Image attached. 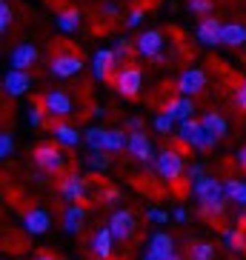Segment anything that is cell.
Segmentation results:
<instances>
[{"mask_svg": "<svg viewBox=\"0 0 246 260\" xmlns=\"http://www.w3.org/2000/svg\"><path fill=\"white\" fill-rule=\"evenodd\" d=\"M135 46H138V54L140 57H149V60H158L166 49V35L161 29H146L140 31L138 40H135Z\"/></svg>", "mask_w": 246, "mask_h": 260, "instance_id": "12", "label": "cell"}, {"mask_svg": "<svg viewBox=\"0 0 246 260\" xmlns=\"http://www.w3.org/2000/svg\"><path fill=\"white\" fill-rule=\"evenodd\" d=\"M32 160L40 172L46 175H66V163L69 157L63 154V146H57L54 140H46V143H38L32 149Z\"/></svg>", "mask_w": 246, "mask_h": 260, "instance_id": "2", "label": "cell"}, {"mask_svg": "<svg viewBox=\"0 0 246 260\" xmlns=\"http://www.w3.org/2000/svg\"><path fill=\"white\" fill-rule=\"evenodd\" d=\"M155 172H158L166 183H177V180L186 175L183 154L177 152V149H163V152L158 154V160H155Z\"/></svg>", "mask_w": 246, "mask_h": 260, "instance_id": "5", "label": "cell"}, {"mask_svg": "<svg viewBox=\"0 0 246 260\" xmlns=\"http://www.w3.org/2000/svg\"><path fill=\"white\" fill-rule=\"evenodd\" d=\"M195 194V200L198 203H226V189H223V180H218V177L206 175V177H200L198 183L189 186Z\"/></svg>", "mask_w": 246, "mask_h": 260, "instance_id": "10", "label": "cell"}, {"mask_svg": "<svg viewBox=\"0 0 246 260\" xmlns=\"http://www.w3.org/2000/svg\"><path fill=\"white\" fill-rule=\"evenodd\" d=\"M32 260H57V257H54V254L49 252V249H43V252H38V254H35Z\"/></svg>", "mask_w": 246, "mask_h": 260, "instance_id": "48", "label": "cell"}, {"mask_svg": "<svg viewBox=\"0 0 246 260\" xmlns=\"http://www.w3.org/2000/svg\"><path fill=\"white\" fill-rule=\"evenodd\" d=\"M126 152L135 157V160H140L143 166L155 169V160H158V154H155L152 149V140H149L146 132H129V143H126Z\"/></svg>", "mask_w": 246, "mask_h": 260, "instance_id": "11", "label": "cell"}, {"mask_svg": "<svg viewBox=\"0 0 246 260\" xmlns=\"http://www.w3.org/2000/svg\"><path fill=\"white\" fill-rule=\"evenodd\" d=\"M177 140H180V143H186L189 149H198V152H209V149L218 143V140L209 138L206 129H203V123L195 120V117L177 126Z\"/></svg>", "mask_w": 246, "mask_h": 260, "instance_id": "6", "label": "cell"}, {"mask_svg": "<svg viewBox=\"0 0 246 260\" xmlns=\"http://www.w3.org/2000/svg\"><path fill=\"white\" fill-rule=\"evenodd\" d=\"M166 260H183V257H180V254L175 252V254H172V257H166Z\"/></svg>", "mask_w": 246, "mask_h": 260, "instance_id": "50", "label": "cell"}, {"mask_svg": "<svg viewBox=\"0 0 246 260\" xmlns=\"http://www.w3.org/2000/svg\"><path fill=\"white\" fill-rule=\"evenodd\" d=\"M57 29L66 31V35L80 29V9H75V6L60 9V12H57Z\"/></svg>", "mask_w": 246, "mask_h": 260, "instance_id": "25", "label": "cell"}, {"mask_svg": "<svg viewBox=\"0 0 246 260\" xmlns=\"http://www.w3.org/2000/svg\"><path fill=\"white\" fill-rule=\"evenodd\" d=\"M238 226L246 232V206H240V212H238Z\"/></svg>", "mask_w": 246, "mask_h": 260, "instance_id": "49", "label": "cell"}, {"mask_svg": "<svg viewBox=\"0 0 246 260\" xmlns=\"http://www.w3.org/2000/svg\"><path fill=\"white\" fill-rule=\"evenodd\" d=\"M223 243L229 246L232 252H246V232L240 226H226L223 229Z\"/></svg>", "mask_w": 246, "mask_h": 260, "instance_id": "27", "label": "cell"}, {"mask_svg": "<svg viewBox=\"0 0 246 260\" xmlns=\"http://www.w3.org/2000/svg\"><path fill=\"white\" fill-rule=\"evenodd\" d=\"M221 35H223V23L218 17H203L198 23V31H195V38L203 46H221Z\"/></svg>", "mask_w": 246, "mask_h": 260, "instance_id": "18", "label": "cell"}, {"mask_svg": "<svg viewBox=\"0 0 246 260\" xmlns=\"http://www.w3.org/2000/svg\"><path fill=\"white\" fill-rule=\"evenodd\" d=\"M198 214L203 217V220H209V223H218L223 214H226V203H200Z\"/></svg>", "mask_w": 246, "mask_h": 260, "instance_id": "31", "label": "cell"}, {"mask_svg": "<svg viewBox=\"0 0 246 260\" xmlns=\"http://www.w3.org/2000/svg\"><path fill=\"white\" fill-rule=\"evenodd\" d=\"M98 198L103 200V206H117L120 203V189H115V186H100Z\"/></svg>", "mask_w": 246, "mask_h": 260, "instance_id": "35", "label": "cell"}, {"mask_svg": "<svg viewBox=\"0 0 246 260\" xmlns=\"http://www.w3.org/2000/svg\"><path fill=\"white\" fill-rule=\"evenodd\" d=\"M146 220L149 223H166V220H169V214L163 212V209L152 206V209H146Z\"/></svg>", "mask_w": 246, "mask_h": 260, "instance_id": "41", "label": "cell"}, {"mask_svg": "<svg viewBox=\"0 0 246 260\" xmlns=\"http://www.w3.org/2000/svg\"><path fill=\"white\" fill-rule=\"evenodd\" d=\"M117 15H120L117 3H103V6H100V17H109V20H112V17H117Z\"/></svg>", "mask_w": 246, "mask_h": 260, "instance_id": "44", "label": "cell"}, {"mask_svg": "<svg viewBox=\"0 0 246 260\" xmlns=\"http://www.w3.org/2000/svg\"><path fill=\"white\" fill-rule=\"evenodd\" d=\"M200 123H203V129H206V135L212 140H223L226 132H229V123H226V117L221 112H206V115L200 117Z\"/></svg>", "mask_w": 246, "mask_h": 260, "instance_id": "23", "label": "cell"}, {"mask_svg": "<svg viewBox=\"0 0 246 260\" xmlns=\"http://www.w3.org/2000/svg\"><path fill=\"white\" fill-rule=\"evenodd\" d=\"M143 17H146V9H143V6L132 9L129 15H126V26H129V29H138V26L143 23Z\"/></svg>", "mask_w": 246, "mask_h": 260, "instance_id": "40", "label": "cell"}, {"mask_svg": "<svg viewBox=\"0 0 246 260\" xmlns=\"http://www.w3.org/2000/svg\"><path fill=\"white\" fill-rule=\"evenodd\" d=\"M186 177H189V183H198L200 177H206V172H203V163H195V166L186 169Z\"/></svg>", "mask_w": 246, "mask_h": 260, "instance_id": "42", "label": "cell"}, {"mask_svg": "<svg viewBox=\"0 0 246 260\" xmlns=\"http://www.w3.org/2000/svg\"><path fill=\"white\" fill-rule=\"evenodd\" d=\"M40 106L46 109V115L52 117V120H66V117H72V112H75V98H72L66 89H49V92H43V98H40Z\"/></svg>", "mask_w": 246, "mask_h": 260, "instance_id": "4", "label": "cell"}, {"mask_svg": "<svg viewBox=\"0 0 246 260\" xmlns=\"http://www.w3.org/2000/svg\"><path fill=\"white\" fill-rule=\"evenodd\" d=\"M3 260H9V257H3Z\"/></svg>", "mask_w": 246, "mask_h": 260, "instance_id": "51", "label": "cell"}, {"mask_svg": "<svg viewBox=\"0 0 246 260\" xmlns=\"http://www.w3.org/2000/svg\"><path fill=\"white\" fill-rule=\"evenodd\" d=\"M126 132H143V117H129L126 120Z\"/></svg>", "mask_w": 246, "mask_h": 260, "instance_id": "45", "label": "cell"}, {"mask_svg": "<svg viewBox=\"0 0 246 260\" xmlns=\"http://www.w3.org/2000/svg\"><path fill=\"white\" fill-rule=\"evenodd\" d=\"M29 126H35V129H40V126H46V109L40 106V100L35 103V106L29 109Z\"/></svg>", "mask_w": 246, "mask_h": 260, "instance_id": "36", "label": "cell"}, {"mask_svg": "<svg viewBox=\"0 0 246 260\" xmlns=\"http://www.w3.org/2000/svg\"><path fill=\"white\" fill-rule=\"evenodd\" d=\"M83 143L89 146V152H106V129L89 126V129L83 132Z\"/></svg>", "mask_w": 246, "mask_h": 260, "instance_id": "28", "label": "cell"}, {"mask_svg": "<svg viewBox=\"0 0 246 260\" xmlns=\"http://www.w3.org/2000/svg\"><path fill=\"white\" fill-rule=\"evenodd\" d=\"M223 189H226V198L238 206H246V180H238V177H226L223 180Z\"/></svg>", "mask_w": 246, "mask_h": 260, "instance_id": "26", "label": "cell"}, {"mask_svg": "<svg viewBox=\"0 0 246 260\" xmlns=\"http://www.w3.org/2000/svg\"><path fill=\"white\" fill-rule=\"evenodd\" d=\"M146 254H152V257H158V260L172 257V254H175V240H172V235H166V232H155V235L149 237Z\"/></svg>", "mask_w": 246, "mask_h": 260, "instance_id": "20", "label": "cell"}, {"mask_svg": "<svg viewBox=\"0 0 246 260\" xmlns=\"http://www.w3.org/2000/svg\"><path fill=\"white\" fill-rule=\"evenodd\" d=\"M189 260H215V246L209 240H198L189 246Z\"/></svg>", "mask_w": 246, "mask_h": 260, "instance_id": "32", "label": "cell"}, {"mask_svg": "<svg viewBox=\"0 0 246 260\" xmlns=\"http://www.w3.org/2000/svg\"><path fill=\"white\" fill-rule=\"evenodd\" d=\"M129 143V132L126 129H106V152L115 154V152H123Z\"/></svg>", "mask_w": 246, "mask_h": 260, "instance_id": "29", "label": "cell"}, {"mask_svg": "<svg viewBox=\"0 0 246 260\" xmlns=\"http://www.w3.org/2000/svg\"><path fill=\"white\" fill-rule=\"evenodd\" d=\"M221 46H226V49H240V46H246V23H238V20L223 23Z\"/></svg>", "mask_w": 246, "mask_h": 260, "instance_id": "22", "label": "cell"}, {"mask_svg": "<svg viewBox=\"0 0 246 260\" xmlns=\"http://www.w3.org/2000/svg\"><path fill=\"white\" fill-rule=\"evenodd\" d=\"M52 138L57 146H63V149H75L77 143H80V132L75 129V126H69L66 120H54L52 123Z\"/></svg>", "mask_w": 246, "mask_h": 260, "instance_id": "21", "label": "cell"}, {"mask_svg": "<svg viewBox=\"0 0 246 260\" xmlns=\"http://www.w3.org/2000/svg\"><path fill=\"white\" fill-rule=\"evenodd\" d=\"M9 63H12V69L29 72L32 66L38 63V49H35V43H17V46L12 49V57H9Z\"/></svg>", "mask_w": 246, "mask_h": 260, "instance_id": "19", "label": "cell"}, {"mask_svg": "<svg viewBox=\"0 0 246 260\" xmlns=\"http://www.w3.org/2000/svg\"><path fill=\"white\" fill-rule=\"evenodd\" d=\"M175 220H177V223H186V220H189V212H186L183 206H177V209H175Z\"/></svg>", "mask_w": 246, "mask_h": 260, "instance_id": "46", "label": "cell"}, {"mask_svg": "<svg viewBox=\"0 0 246 260\" xmlns=\"http://www.w3.org/2000/svg\"><path fill=\"white\" fill-rule=\"evenodd\" d=\"M32 89V75L20 69H9L6 77H3V92L9 98H23L26 92Z\"/></svg>", "mask_w": 246, "mask_h": 260, "instance_id": "15", "label": "cell"}, {"mask_svg": "<svg viewBox=\"0 0 246 260\" xmlns=\"http://www.w3.org/2000/svg\"><path fill=\"white\" fill-rule=\"evenodd\" d=\"M83 69V57L72 49V43H54L52 60H49V72H52L57 80H69V77L80 75Z\"/></svg>", "mask_w": 246, "mask_h": 260, "instance_id": "1", "label": "cell"}, {"mask_svg": "<svg viewBox=\"0 0 246 260\" xmlns=\"http://www.w3.org/2000/svg\"><path fill=\"white\" fill-rule=\"evenodd\" d=\"M235 163H238V166L246 172V146H240V152H238V157H235Z\"/></svg>", "mask_w": 246, "mask_h": 260, "instance_id": "47", "label": "cell"}, {"mask_svg": "<svg viewBox=\"0 0 246 260\" xmlns=\"http://www.w3.org/2000/svg\"><path fill=\"white\" fill-rule=\"evenodd\" d=\"M175 129V120H172L169 115H155V132H161V135H169V132Z\"/></svg>", "mask_w": 246, "mask_h": 260, "instance_id": "39", "label": "cell"}, {"mask_svg": "<svg viewBox=\"0 0 246 260\" xmlns=\"http://www.w3.org/2000/svg\"><path fill=\"white\" fill-rule=\"evenodd\" d=\"M12 152H15V138H12L9 132H3V135H0V157H3V160H9V157H12Z\"/></svg>", "mask_w": 246, "mask_h": 260, "instance_id": "38", "label": "cell"}, {"mask_svg": "<svg viewBox=\"0 0 246 260\" xmlns=\"http://www.w3.org/2000/svg\"><path fill=\"white\" fill-rule=\"evenodd\" d=\"M57 191H60V198L66 203H86V198H89V180L80 172H66L57 180Z\"/></svg>", "mask_w": 246, "mask_h": 260, "instance_id": "8", "label": "cell"}, {"mask_svg": "<svg viewBox=\"0 0 246 260\" xmlns=\"http://www.w3.org/2000/svg\"><path fill=\"white\" fill-rule=\"evenodd\" d=\"M112 86H115V92L126 100H135L143 89V69H140L138 63H126L120 69L115 72L112 77Z\"/></svg>", "mask_w": 246, "mask_h": 260, "instance_id": "3", "label": "cell"}, {"mask_svg": "<svg viewBox=\"0 0 246 260\" xmlns=\"http://www.w3.org/2000/svg\"><path fill=\"white\" fill-rule=\"evenodd\" d=\"M186 9L192 15L200 17H212V9H215V0H186Z\"/></svg>", "mask_w": 246, "mask_h": 260, "instance_id": "34", "label": "cell"}, {"mask_svg": "<svg viewBox=\"0 0 246 260\" xmlns=\"http://www.w3.org/2000/svg\"><path fill=\"white\" fill-rule=\"evenodd\" d=\"M161 112H163V115H169L172 120L180 126V123L192 120V115H195V100H192V98H180V94H175V98H169L166 103H163Z\"/></svg>", "mask_w": 246, "mask_h": 260, "instance_id": "14", "label": "cell"}, {"mask_svg": "<svg viewBox=\"0 0 246 260\" xmlns=\"http://www.w3.org/2000/svg\"><path fill=\"white\" fill-rule=\"evenodd\" d=\"M235 106H238L240 112H246V80L235 89Z\"/></svg>", "mask_w": 246, "mask_h": 260, "instance_id": "43", "label": "cell"}, {"mask_svg": "<svg viewBox=\"0 0 246 260\" xmlns=\"http://www.w3.org/2000/svg\"><path fill=\"white\" fill-rule=\"evenodd\" d=\"M206 83H209L206 69H198V66H192V69H183L180 75H177L175 92L180 94V98H198V94L206 89Z\"/></svg>", "mask_w": 246, "mask_h": 260, "instance_id": "9", "label": "cell"}, {"mask_svg": "<svg viewBox=\"0 0 246 260\" xmlns=\"http://www.w3.org/2000/svg\"><path fill=\"white\" fill-rule=\"evenodd\" d=\"M115 235L109 232V226H100L92 237H89V252H92L95 260H112V252H115Z\"/></svg>", "mask_w": 246, "mask_h": 260, "instance_id": "13", "label": "cell"}, {"mask_svg": "<svg viewBox=\"0 0 246 260\" xmlns=\"http://www.w3.org/2000/svg\"><path fill=\"white\" fill-rule=\"evenodd\" d=\"M49 226H52V217H49L46 209H38V206H32L23 212V229L29 232V235L40 237V235H46Z\"/></svg>", "mask_w": 246, "mask_h": 260, "instance_id": "17", "label": "cell"}, {"mask_svg": "<svg viewBox=\"0 0 246 260\" xmlns=\"http://www.w3.org/2000/svg\"><path fill=\"white\" fill-rule=\"evenodd\" d=\"M132 54H138V46H135V40L132 38H117L115 43V57L120 66H126V60H129Z\"/></svg>", "mask_w": 246, "mask_h": 260, "instance_id": "30", "label": "cell"}, {"mask_svg": "<svg viewBox=\"0 0 246 260\" xmlns=\"http://www.w3.org/2000/svg\"><path fill=\"white\" fill-rule=\"evenodd\" d=\"M86 166L92 169V172H106V169L112 166V157H109V152H89Z\"/></svg>", "mask_w": 246, "mask_h": 260, "instance_id": "33", "label": "cell"}, {"mask_svg": "<svg viewBox=\"0 0 246 260\" xmlns=\"http://www.w3.org/2000/svg\"><path fill=\"white\" fill-rule=\"evenodd\" d=\"M9 26H12V3L9 0H0V31L6 35Z\"/></svg>", "mask_w": 246, "mask_h": 260, "instance_id": "37", "label": "cell"}, {"mask_svg": "<svg viewBox=\"0 0 246 260\" xmlns=\"http://www.w3.org/2000/svg\"><path fill=\"white\" fill-rule=\"evenodd\" d=\"M115 66H117V57H115V49H98L92 57V72L98 80H112L115 77Z\"/></svg>", "mask_w": 246, "mask_h": 260, "instance_id": "16", "label": "cell"}, {"mask_svg": "<svg viewBox=\"0 0 246 260\" xmlns=\"http://www.w3.org/2000/svg\"><path fill=\"white\" fill-rule=\"evenodd\" d=\"M83 220H86V206L83 203H72V206L63 209V229L69 235H77L83 229Z\"/></svg>", "mask_w": 246, "mask_h": 260, "instance_id": "24", "label": "cell"}, {"mask_svg": "<svg viewBox=\"0 0 246 260\" xmlns=\"http://www.w3.org/2000/svg\"><path fill=\"white\" fill-rule=\"evenodd\" d=\"M106 226L115 235L117 243H129L132 237L138 235V214L132 212V209H115Z\"/></svg>", "mask_w": 246, "mask_h": 260, "instance_id": "7", "label": "cell"}]
</instances>
